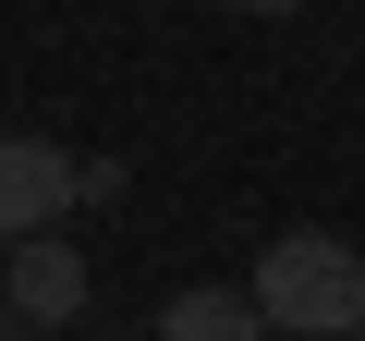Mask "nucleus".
Here are the masks:
<instances>
[{
    "label": "nucleus",
    "instance_id": "obj_1",
    "mask_svg": "<svg viewBox=\"0 0 365 341\" xmlns=\"http://www.w3.org/2000/svg\"><path fill=\"white\" fill-rule=\"evenodd\" d=\"M244 292H256V317L280 341H365V256L341 232H280Z\"/></svg>",
    "mask_w": 365,
    "mask_h": 341
},
{
    "label": "nucleus",
    "instance_id": "obj_2",
    "mask_svg": "<svg viewBox=\"0 0 365 341\" xmlns=\"http://www.w3.org/2000/svg\"><path fill=\"white\" fill-rule=\"evenodd\" d=\"M0 305H13V329H73L86 317V256L61 244V220L0 244Z\"/></svg>",
    "mask_w": 365,
    "mask_h": 341
},
{
    "label": "nucleus",
    "instance_id": "obj_3",
    "mask_svg": "<svg viewBox=\"0 0 365 341\" xmlns=\"http://www.w3.org/2000/svg\"><path fill=\"white\" fill-rule=\"evenodd\" d=\"M61 208H73V158L49 134H0V244H13V232H49Z\"/></svg>",
    "mask_w": 365,
    "mask_h": 341
},
{
    "label": "nucleus",
    "instance_id": "obj_4",
    "mask_svg": "<svg viewBox=\"0 0 365 341\" xmlns=\"http://www.w3.org/2000/svg\"><path fill=\"white\" fill-rule=\"evenodd\" d=\"M146 341H280V329L256 317V292L195 280V292H170V305H158V329H146Z\"/></svg>",
    "mask_w": 365,
    "mask_h": 341
},
{
    "label": "nucleus",
    "instance_id": "obj_5",
    "mask_svg": "<svg viewBox=\"0 0 365 341\" xmlns=\"http://www.w3.org/2000/svg\"><path fill=\"white\" fill-rule=\"evenodd\" d=\"M232 13H268V25H280V13H304V0H232Z\"/></svg>",
    "mask_w": 365,
    "mask_h": 341
},
{
    "label": "nucleus",
    "instance_id": "obj_6",
    "mask_svg": "<svg viewBox=\"0 0 365 341\" xmlns=\"http://www.w3.org/2000/svg\"><path fill=\"white\" fill-rule=\"evenodd\" d=\"M13 341H73V329H13Z\"/></svg>",
    "mask_w": 365,
    "mask_h": 341
}]
</instances>
